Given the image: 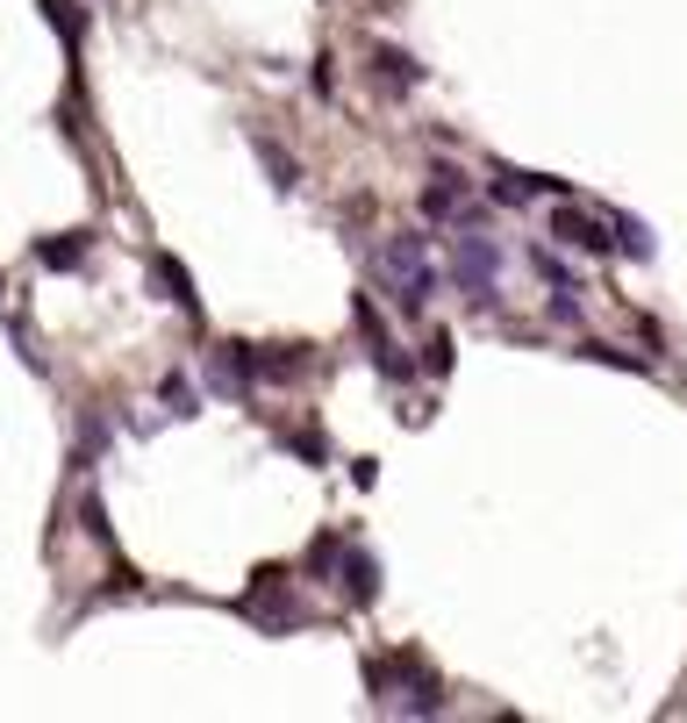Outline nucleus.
Here are the masks:
<instances>
[{"label": "nucleus", "mask_w": 687, "mask_h": 723, "mask_svg": "<svg viewBox=\"0 0 687 723\" xmlns=\"http://www.w3.org/2000/svg\"><path fill=\"white\" fill-rule=\"evenodd\" d=\"M580 359H587V365H616V373H645V359H637V351L601 345V337H587V345H580Z\"/></svg>", "instance_id": "18"}, {"label": "nucleus", "mask_w": 687, "mask_h": 723, "mask_svg": "<svg viewBox=\"0 0 687 723\" xmlns=\"http://www.w3.org/2000/svg\"><path fill=\"white\" fill-rule=\"evenodd\" d=\"M43 15H51V29L79 51V8H72V0H43Z\"/></svg>", "instance_id": "21"}, {"label": "nucleus", "mask_w": 687, "mask_h": 723, "mask_svg": "<svg viewBox=\"0 0 687 723\" xmlns=\"http://www.w3.org/2000/svg\"><path fill=\"white\" fill-rule=\"evenodd\" d=\"M237 609L258 623V631H273V637H287V631H301V623H309V609L293 602V573H287V566H258Z\"/></svg>", "instance_id": "4"}, {"label": "nucleus", "mask_w": 687, "mask_h": 723, "mask_svg": "<svg viewBox=\"0 0 687 723\" xmlns=\"http://www.w3.org/2000/svg\"><path fill=\"white\" fill-rule=\"evenodd\" d=\"M351 315H359V337H365V359H373V373H379V379H395V387H409V379H415V365H409V351L395 345L387 315L373 309V294H359V309H351Z\"/></svg>", "instance_id": "7"}, {"label": "nucleus", "mask_w": 687, "mask_h": 723, "mask_svg": "<svg viewBox=\"0 0 687 723\" xmlns=\"http://www.w3.org/2000/svg\"><path fill=\"white\" fill-rule=\"evenodd\" d=\"M0 294H8V287H0Z\"/></svg>", "instance_id": "23"}, {"label": "nucleus", "mask_w": 687, "mask_h": 723, "mask_svg": "<svg viewBox=\"0 0 687 723\" xmlns=\"http://www.w3.org/2000/svg\"><path fill=\"white\" fill-rule=\"evenodd\" d=\"M251 151H258V165L273 173V187H279V194L301 187V158H293V151H279V144H273V137H258V129H251Z\"/></svg>", "instance_id": "15"}, {"label": "nucleus", "mask_w": 687, "mask_h": 723, "mask_svg": "<svg viewBox=\"0 0 687 723\" xmlns=\"http://www.w3.org/2000/svg\"><path fill=\"white\" fill-rule=\"evenodd\" d=\"M344 551H351V531H315L309 551H301V573H309V581H337Z\"/></svg>", "instance_id": "14"}, {"label": "nucleus", "mask_w": 687, "mask_h": 723, "mask_svg": "<svg viewBox=\"0 0 687 723\" xmlns=\"http://www.w3.org/2000/svg\"><path fill=\"white\" fill-rule=\"evenodd\" d=\"M423 365H429V373H451V337H445V329H429V337H423Z\"/></svg>", "instance_id": "22"}, {"label": "nucleus", "mask_w": 687, "mask_h": 723, "mask_svg": "<svg viewBox=\"0 0 687 723\" xmlns=\"http://www.w3.org/2000/svg\"><path fill=\"white\" fill-rule=\"evenodd\" d=\"M337 587H344V609H373L379 602V559L365 545H351L337 566Z\"/></svg>", "instance_id": "10"}, {"label": "nucleus", "mask_w": 687, "mask_h": 723, "mask_svg": "<svg viewBox=\"0 0 687 723\" xmlns=\"http://www.w3.org/2000/svg\"><path fill=\"white\" fill-rule=\"evenodd\" d=\"M201 379H208V387H215L223 401H258V345H237V337L208 345Z\"/></svg>", "instance_id": "6"}, {"label": "nucleus", "mask_w": 687, "mask_h": 723, "mask_svg": "<svg viewBox=\"0 0 687 723\" xmlns=\"http://www.w3.org/2000/svg\"><path fill=\"white\" fill-rule=\"evenodd\" d=\"M365 79H373L387 101H401V94L423 87V65H415L409 51H395V43H373V58H365Z\"/></svg>", "instance_id": "9"}, {"label": "nucleus", "mask_w": 687, "mask_h": 723, "mask_svg": "<svg viewBox=\"0 0 687 723\" xmlns=\"http://www.w3.org/2000/svg\"><path fill=\"white\" fill-rule=\"evenodd\" d=\"M373 273H379V287H387V301H395L401 315H429V301H437V287H445V273L429 265L423 229H387L379 251H373Z\"/></svg>", "instance_id": "2"}, {"label": "nucleus", "mask_w": 687, "mask_h": 723, "mask_svg": "<svg viewBox=\"0 0 687 723\" xmlns=\"http://www.w3.org/2000/svg\"><path fill=\"white\" fill-rule=\"evenodd\" d=\"M158 401H165V415H179V423H187V415H201V395H193V379H187V373H165Z\"/></svg>", "instance_id": "16"}, {"label": "nucleus", "mask_w": 687, "mask_h": 723, "mask_svg": "<svg viewBox=\"0 0 687 723\" xmlns=\"http://www.w3.org/2000/svg\"><path fill=\"white\" fill-rule=\"evenodd\" d=\"M465 194H473V179H465L459 165H429V179H423V194H415V208H423L429 223H451V229H459V215L473 208Z\"/></svg>", "instance_id": "8"}, {"label": "nucleus", "mask_w": 687, "mask_h": 723, "mask_svg": "<svg viewBox=\"0 0 687 723\" xmlns=\"http://www.w3.org/2000/svg\"><path fill=\"white\" fill-rule=\"evenodd\" d=\"M79 523H86V537H93V545H115V537H108V509H101V495H93V487L79 495Z\"/></svg>", "instance_id": "19"}, {"label": "nucleus", "mask_w": 687, "mask_h": 723, "mask_svg": "<svg viewBox=\"0 0 687 723\" xmlns=\"http://www.w3.org/2000/svg\"><path fill=\"white\" fill-rule=\"evenodd\" d=\"M151 273H158V287H165V301L179 315H193L201 323V294H193V279H187V265L172 259V251H151Z\"/></svg>", "instance_id": "13"}, {"label": "nucleus", "mask_w": 687, "mask_h": 723, "mask_svg": "<svg viewBox=\"0 0 687 723\" xmlns=\"http://www.w3.org/2000/svg\"><path fill=\"white\" fill-rule=\"evenodd\" d=\"M315 373L309 345H258V387H293V379Z\"/></svg>", "instance_id": "11"}, {"label": "nucleus", "mask_w": 687, "mask_h": 723, "mask_svg": "<svg viewBox=\"0 0 687 723\" xmlns=\"http://www.w3.org/2000/svg\"><path fill=\"white\" fill-rule=\"evenodd\" d=\"M365 702L379 716H437L445 709V681L415 645H395V652L365 659Z\"/></svg>", "instance_id": "1"}, {"label": "nucleus", "mask_w": 687, "mask_h": 723, "mask_svg": "<svg viewBox=\"0 0 687 723\" xmlns=\"http://www.w3.org/2000/svg\"><path fill=\"white\" fill-rule=\"evenodd\" d=\"M616 237H623V259H652V237H645L637 215H616Z\"/></svg>", "instance_id": "20"}, {"label": "nucleus", "mask_w": 687, "mask_h": 723, "mask_svg": "<svg viewBox=\"0 0 687 723\" xmlns=\"http://www.w3.org/2000/svg\"><path fill=\"white\" fill-rule=\"evenodd\" d=\"M93 259V229H58V237H36V265L43 273H79Z\"/></svg>", "instance_id": "12"}, {"label": "nucleus", "mask_w": 687, "mask_h": 723, "mask_svg": "<svg viewBox=\"0 0 687 723\" xmlns=\"http://www.w3.org/2000/svg\"><path fill=\"white\" fill-rule=\"evenodd\" d=\"M545 229L559 244H573V251H587V259H623V237H609L616 215H595V208H580V201H559L545 215Z\"/></svg>", "instance_id": "5"}, {"label": "nucleus", "mask_w": 687, "mask_h": 723, "mask_svg": "<svg viewBox=\"0 0 687 723\" xmlns=\"http://www.w3.org/2000/svg\"><path fill=\"white\" fill-rule=\"evenodd\" d=\"M451 279H459L465 309H495L501 301V244L480 237V223H459V237H451Z\"/></svg>", "instance_id": "3"}, {"label": "nucleus", "mask_w": 687, "mask_h": 723, "mask_svg": "<svg viewBox=\"0 0 687 723\" xmlns=\"http://www.w3.org/2000/svg\"><path fill=\"white\" fill-rule=\"evenodd\" d=\"M279 451H293V459H309V465H329V437L309 431V423H301V431H279Z\"/></svg>", "instance_id": "17"}]
</instances>
